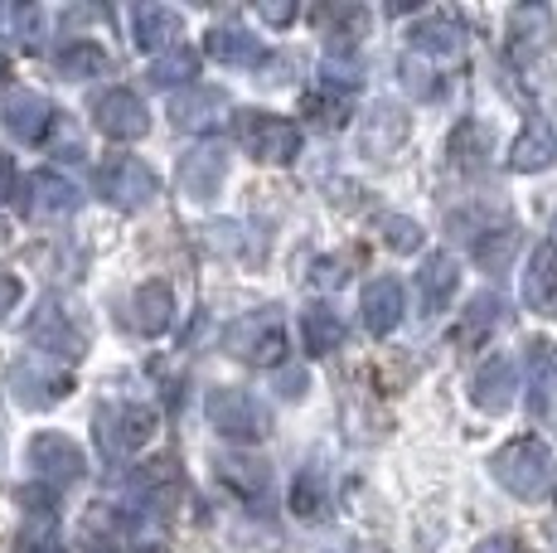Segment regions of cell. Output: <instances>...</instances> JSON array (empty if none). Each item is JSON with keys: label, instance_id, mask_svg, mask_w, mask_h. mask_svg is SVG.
<instances>
[{"label": "cell", "instance_id": "36", "mask_svg": "<svg viewBox=\"0 0 557 553\" xmlns=\"http://www.w3.org/2000/svg\"><path fill=\"white\" fill-rule=\"evenodd\" d=\"M422 238H426V233H422V223H417V219H407V214H388V219H383V243H388L393 253H417V248H422Z\"/></svg>", "mask_w": 557, "mask_h": 553}, {"label": "cell", "instance_id": "34", "mask_svg": "<svg viewBox=\"0 0 557 553\" xmlns=\"http://www.w3.org/2000/svg\"><path fill=\"white\" fill-rule=\"evenodd\" d=\"M195 69H199V59L189 54V49H165V54H160L156 63H151V73H146V78L156 83V88H175V83H189L195 78Z\"/></svg>", "mask_w": 557, "mask_h": 553}, {"label": "cell", "instance_id": "20", "mask_svg": "<svg viewBox=\"0 0 557 553\" xmlns=\"http://www.w3.org/2000/svg\"><path fill=\"white\" fill-rule=\"evenodd\" d=\"M523 302L539 316H557V248L553 243L533 248L529 272H523Z\"/></svg>", "mask_w": 557, "mask_h": 553}, {"label": "cell", "instance_id": "25", "mask_svg": "<svg viewBox=\"0 0 557 553\" xmlns=\"http://www.w3.org/2000/svg\"><path fill=\"white\" fill-rule=\"evenodd\" d=\"M529 403L539 413L557 408V345L553 340H533L529 345Z\"/></svg>", "mask_w": 557, "mask_h": 553}, {"label": "cell", "instance_id": "31", "mask_svg": "<svg viewBox=\"0 0 557 553\" xmlns=\"http://www.w3.org/2000/svg\"><path fill=\"white\" fill-rule=\"evenodd\" d=\"M513 253H519V229H513V223H499L495 233H480L475 238V262L485 272H505L509 262H513Z\"/></svg>", "mask_w": 557, "mask_h": 553}, {"label": "cell", "instance_id": "30", "mask_svg": "<svg viewBox=\"0 0 557 553\" xmlns=\"http://www.w3.org/2000/svg\"><path fill=\"white\" fill-rule=\"evenodd\" d=\"M301 340H306L310 355H330V349L345 340V321H339L330 306H310L301 316Z\"/></svg>", "mask_w": 557, "mask_h": 553}, {"label": "cell", "instance_id": "21", "mask_svg": "<svg viewBox=\"0 0 557 553\" xmlns=\"http://www.w3.org/2000/svg\"><path fill=\"white\" fill-rule=\"evenodd\" d=\"M456 282H460V272H456L451 253L426 258L422 272H417V306H422V316H442L456 296Z\"/></svg>", "mask_w": 557, "mask_h": 553}, {"label": "cell", "instance_id": "11", "mask_svg": "<svg viewBox=\"0 0 557 553\" xmlns=\"http://www.w3.org/2000/svg\"><path fill=\"white\" fill-rule=\"evenodd\" d=\"M83 195L73 180H63L59 170H39V175H29L25 185V214L39 219V223H59L69 214H78Z\"/></svg>", "mask_w": 557, "mask_h": 553}, {"label": "cell", "instance_id": "24", "mask_svg": "<svg viewBox=\"0 0 557 553\" xmlns=\"http://www.w3.org/2000/svg\"><path fill=\"white\" fill-rule=\"evenodd\" d=\"M180 29H185V20L175 15L170 5H141L132 15V35H136V49H175Z\"/></svg>", "mask_w": 557, "mask_h": 553}, {"label": "cell", "instance_id": "9", "mask_svg": "<svg viewBox=\"0 0 557 553\" xmlns=\"http://www.w3.org/2000/svg\"><path fill=\"white\" fill-rule=\"evenodd\" d=\"M29 466H35L39 481L49 486H78L83 471H88V462H83V446L73 438H63V432H39L35 442H29Z\"/></svg>", "mask_w": 557, "mask_h": 553}, {"label": "cell", "instance_id": "32", "mask_svg": "<svg viewBox=\"0 0 557 553\" xmlns=\"http://www.w3.org/2000/svg\"><path fill=\"white\" fill-rule=\"evenodd\" d=\"M102 69H107V49H102V45H92V39H73V45L59 54V73H63L69 83L98 78Z\"/></svg>", "mask_w": 557, "mask_h": 553}, {"label": "cell", "instance_id": "42", "mask_svg": "<svg viewBox=\"0 0 557 553\" xmlns=\"http://www.w3.org/2000/svg\"><path fill=\"white\" fill-rule=\"evenodd\" d=\"M10 195H15V161L0 151V205H5Z\"/></svg>", "mask_w": 557, "mask_h": 553}, {"label": "cell", "instance_id": "1", "mask_svg": "<svg viewBox=\"0 0 557 553\" xmlns=\"http://www.w3.org/2000/svg\"><path fill=\"white\" fill-rule=\"evenodd\" d=\"M490 471H495V481L505 486L509 495H519V500H539V495H548L557 486L553 456L543 452L539 442H529V438L499 446V452L490 456Z\"/></svg>", "mask_w": 557, "mask_h": 553}, {"label": "cell", "instance_id": "7", "mask_svg": "<svg viewBox=\"0 0 557 553\" xmlns=\"http://www.w3.org/2000/svg\"><path fill=\"white\" fill-rule=\"evenodd\" d=\"M10 393H15L20 408L45 413V408H53V403L69 398L73 379L63 374L59 365H49V359H20V365L10 369Z\"/></svg>", "mask_w": 557, "mask_h": 553}, {"label": "cell", "instance_id": "17", "mask_svg": "<svg viewBox=\"0 0 557 553\" xmlns=\"http://www.w3.org/2000/svg\"><path fill=\"white\" fill-rule=\"evenodd\" d=\"M412 49L417 54H432V59H456L460 49H466V25H460V15L451 10H432V15H422L412 25Z\"/></svg>", "mask_w": 557, "mask_h": 553}, {"label": "cell", "instance_id": "46", "mask_svg": "<svg viewBox=\"0 0 557 553\" xmlns=\"http://www.w3.org/2000/svg\"><path fill=\"white\" fill-rule=\"evenodd\" d=\"M0 78H5V63H0Z\"/></svg>", "mask_w": 557, "mask_h": 553}, {"label": "cell", "instance_id": "29", "mask_svg": "<svg viewBox=\"0 0 557 553\" xmlns=\"http://www.w3.org/2000/svg\"><path fill=\"white\" fill-rule=\"evenodd\" d=\"M209 54L219 59V63H228V69H243V63L262 59V45H257V39L243 25H219L209 35Z\"/></svg>", "mask_w": 557, "mask_h": 553}, {"label": "cell", "instance_id": "14", "mask_svg": "<svg viewBox=\"0 0 557 553\" xmlns=\"http://www.w3.org/2000/svg\"><path fill=\"white\" fill-rule=\"evenodd\" d=\"M509 49L519 63H539L553 49V10L548 5H513L509 10Z\"/></svg>", "mask_w": 557, "mask_h": 553}, {"label": "cell", "instance_id": "16", "mask_svg": "<svg viewBox=\"0 0 557 553\" xmlns=\"http://www.w3.org/2000/svg\"><path fill=\"white\" fill-rule=\"evenodd\" d=\"M53 102L49 98H39V93H10L5 98V112H0V122H5V132L15 136V142H25V146H39L49 136V126H53Z\"/></svg>", "mask_w": 557, "mask_h": 553}, {"label": "cell", "instance_id": "22", "mask_svg": "<svg viewBox=\"0 0 557 553\" xmlns=\"http://www.w3.org/2000/svg\"><path fill=\"white\" fill-rule=\"evenodd\" d=\"M553 161H557V132H553V122L533 116V122L519 132V142H513L509 165L523 170V175H533V170H548Z\"/></svg>", "mask_w": 557, "mask_h": 553}, {"label": "cell", "instance_id": "6", "mask_svg": "<svg viewBox=\"0 0 557 553\" xmlns=\"http://www.w3.org/2000/svg\"><path fill=\"white\" fill-rule=\"evenodd\" d=\"M156 432V413L141 403H107L98 413V446L107 456H132L151 442Z\"/></svg>", "mask_w": 557, "mask_h": 553}, {"label": "cell", "instance_id": "35", "mask_svg": "<svg viewBox=\"0 0 557 553\" xmlns=\"http://www.w3.org/2000/svg\"><path fill=\"white\" fill-rule=\"evenodd\" d=\"M306 116H315L320 126H339V122L349 116V93H345V88L335 93V88L325 83L320 93H310V98H306Z\"/></svg>", "mask_w": 557, "mask_h": 553}, {"label": "cell", "instance_id": "38", "mask_svg": "<svg viewBox=\"0 0 557 553\" xmlns=\"http://www.w3.org/2000/svg\"><path fill=\"white\" fill-rule=\"evenodd\" d=\"M243 223H213L209 229V243H213V253H243Z\"/></svg>", "mask_w": 557, "mask_h": 553}, {"label": "cell", "instance_id": "27", "mask_svg": "<svg viewBox=\"0 0 557 553\" xmlns=\"http://www.w3.org/2000/svg\"><path fill=\"white\" fill-rule=\"evenodd\" d=\"M219 481L233 486L243 500H262L267 495V462H252V456H219Z\"/></svg>", "mask_w": 557, "mask_h": 553}, {"label": "cell", "instance_id": "19", "mask_svg": "<svg viewBox=\"0 0 557 553\" xmlns=\"http://www.w3.org/2000/svg\"><path fill=\"white\" fill-rule=\"evenodd\" d=\"M170 316H175V296H170L165 282H141L132 292V311H126V325L136 335H165L170 331Z\"/></svg>", "mask_w": 557, "mask_h": 553}, {"label": "cell", "instance_id": "37", "mask_svg": "<svg viewBox=\"0 0 557 553\" xmlns=\"http://www.w3.org/2000/svg\"><path fill=\"white\" fill-rule=\"evenodd\" d=\"M292 505H296V515H306V519L320 515V505H325V481H320V471H301V481H296V491H292Z\"/></svg>", "mask_w": 557, "mask_h": 553}, {"label": "cell", "instance_id": "2", "mask_svg": "<svg viewBox=\"0 0 557 553\" xmlns=\"http://www.w3.org/2000/svg\"><path fill=\"white\" fill-rule=\"evenodd\" d=\"M203 413L219 428V438H228V442H262L267 428H272L267 403H257V393L248 389H213Z\"/></svg>", "mask_w": 557, "mask_h": 553}, {"label": "cell", "instance_id": "33", "mask_svg": "<svg viewBox=\"0 0 557 553\" xmlns=\"http://www.w3.org/2000/svg\"><path fill=\"white\" fill-rule=\"evenodd\" d=\"M320 25H325V39H330V45L349 49L355 39H363V29H369V10H359V5H335V10H325V15H320Z\"/></svg>", "mask_w": 557, "mask_h": 553}, {"label": "cell", "instance_id": "10", "mask_svg": "<svg viewBox=\"0 0 557 553\" xmlns=\"http://www.w3.org/2000/svg\"><path fill=\"white\" fill-rule=\"evenodd\" d=\"M92 122H98L102 136H112V142H136V136L151 132V112H146V102L136 98L132 88H107L98 102H92Z\"/></svg>", "mask_w": 557, "mask_h": 553}, {"label": "cell", "instance_id": "45", "mask_svg": "<svg viewBox=\"0 0 557 553\" xmlns=\"http://www.w3.org/2000/svg\"><path fill=\"white\" fill-rule=\"evenodd\" d=\"M553 248H557V223H553Z\"/></svg>", "mask_w": 557, "mask_h": 553}, {"label": "cell", "instance_id": "12", "mask_svg": "<svg viewBox=\"0 0 557 553\" xmlns=\"http://www.w3.org/2000/svg\"><path fill=\"white\" fill-rule=\"evenodd\" d=\"M407 136H412V116H407L398 102H373L369 122H363V132H359V146L369 161H393Z\"/></svg>", "mask_w": 557, "mask_h": 553}, {"label": "cell", "instance_id": "41", "mask_svg": "<svg viewBox=\"0 0 557 553\" xmlns=\"http://www.w3.org/2000/svg\"><path fill=\"white\" fill-rule=\"evenodd\" d=\"M257 15H262L267 25H292V20H296V5H272V0H267V5H257Z\"/></svg>", "mask_w": 557, "mask_h": 553}, {"label": "cell", "instance_id": "13", "mask_svg": "<svg viewBox=\"0 0 557 553\" xmlns=\"http://www.w3.org/2000/svg\"><path fill=\"white\" fill-rule=\"evenodd\" d=\"M513 393H519V369H513L509 355H490L485 365L470 374V403L480 413H509L513 408Z\"/></svg>", "mask_w": 557, "mask_h": 553}, {"label": "cell", "instance_id": "39", "mask_svg": "<svg viewBox=\"0 0 557 553\" xmlns=\"http://www.w3.org/2000/svg\"><path fill=\"white\" fill-rule=\"evenodd\" d=\"M426 78H432V73L412 69V59H407V63H403V83H407V88H412V93H417V98H436V88H432V83H426Z\"/></svg>", "mask_w": 557, "mask_h": 553}, {"label": "cell", "instance_id": "4", "mask_svg": "<svg viewBox=\"0 0 557 553\" xmlns=\"http://www.w3.org/2000/svg\"><path fill=\"white\" fill-rule=\"evenodd\" d=\"M238 142L252 151V161L286 165L301 151V126L276 112H238Z\"/></svg>", "mask_w": 557, "mask_h": 553}, {"label": "cell", "instance_id": "26", "mask_svg": "<svg viewBox=\"0 0 557 553\" xmlns=\"http://www.w3.org/2000/svg\"><path fill=\"white\" fill-rule=\"evenodd\" d=\"M490 146H495V132H490L485 122H475V116H466L451 132V142H446V156H451L460 170H475V165H485Z\"/></svg>", "mask_w": 557, "mask_h": 553}, {"label": "cell", "instance_id": "23", "mask_svg": "<svg viewBox=\"0 0 557 553\" xmlns=\"http://www.w3.org/2000/svg\"><path fill=\"white\" fill-rule=\"evenodd\" d=\"M403 311H407L403 282H393V276H379V282H369V292H363V325H369L373 335L398 331Z\"/></svg>", "mask_w": 557, "mask_h": 553}, {"label": "cell", "instance_id": "3", "mask_svg": "<svg viewBox=\"0 0 557 553\" xmlns=\"http://www.w3.org/2000/svg\"><path fill=\"white\" fill-rule=\"evenodd\" d=\"M223 349H228L233 359H243V365H276V359L286 355L282 316H276L272 306H262V311L233 321L228 331H223Z\"/></svg>", "mask_w": 557, "mask_h": 553}, {"label": "cell", "instance_id": "40", "mask_svg": "<svg viewBox=\"0 0 557 553\" xmlns=\"http://www.w3.org/2000/svg\"><path fill=\"white\" fill-rule=\"evenodd\" d=\"M306 384H310V379H306V369H286V374L276 379V393H282V398H301Z\"/></svg>", "mask_w": 557, "mask_h": 553}, {"label": "cell", "instance_id": "8", "mask_svg": "<svg viewBox=\"0 0 557 553\" xmlns=\"http://www.w3.org/2000/svg\"><path fill=\"white\" fill-rule=\"evenodd\" d=\"M29 340H35V349H45V359H83V349H88V331L59 302H45L29 316Z\"/></svg>", "mask_w": 557, "mask_h": 553}, {"label": "cell", "instance_id": "44", "mask_svg": "<svg viewBox=\"0 0 557 553\" xmlns=\"http://www.w3.org/2000/svg\"><path fill=\"white\" fill-rule=\"evenodd\" d=\"M475 553H519V544H513V539H505V534H495V539H480Z\"/></svg>", "mask_w": 557, "mask_h": 553}, {"label": "cell", "instance_id": "15", "mask_svg": "<svg viewBox=\"0 0 557 553\" xmlns=\"http://www.w3.org/2000/svg\"><path fill=\"white\" fill-rule=\"evenodd\" d=\"M223 175H228V156H223V146H195V151L180 161V195H189L195 205H209L213 195H219Z\"/></svg>", "mask_w": 557, "mask_h": 553}, {"label": "cell", "instance_id": "43", "mask_svg": "<svg viewBox=\"0 0 557 553\" xmlns=\"http://www.w3.org/2000/svg\"><path fill=\"white\" fill-rule=\"evenodd\" d=\"M20 302V282L15 276H0V321H5V311Z\"/></svg>", "mask_w": 557, "mask_h": 553}, {"label": "cell", "instance_id": "5", "mask_svg": "<svg viewBox=\"0 0 557 553\" xmlns=\"http://www.w3.org/2000/svg\"><path fill=\"white\" fill-rule=\"evenodd\" d=\"M98 189L112 209L136 214V209H146L156 199V170L146 161H136V156H112L98 170Z\"/></svg>", "mask_w": 557, "mask_h": 553}, {"label": "cell", "instance_id": "28", "mask_svg": "<svg viewBox=\"0 0 557 553\" xmlns=\"http://www.w3.org/2000/svg\"><path fill=\"white\" fill-rule=\"evenodd\" d=\"M505 325V302H499L495 292H480V296H470V306H466V316H460V340L466 345H480L490 331H499Z\"/></svg>", "mask_w": 557, "mask_h": 553}, {"label": "cell", "instance_id": "18", "mask_svg": "<svg viewBox=\"0 0 557 553\" xmlns=\"http://www.w3.org/2000/svg\"><path fill=\"white\" fill-rule=\"evenodd\" d=\"M223 112H228V93L223 88H185L170 102V122L180 132H209V126L223 122Z\"/></svg>", "mask_w": 557, "mask_h": 553}]
</instances>
